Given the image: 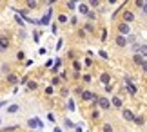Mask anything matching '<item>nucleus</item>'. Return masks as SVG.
Returning <instances> with one entry per match:
<instances>
[{"instance_id": "1", "label": "nucleus", "mask_w": 147, "mask_h": 132, "mask_svg": "<svg viewBox=\"0 0 147 132\" xmlns=\"http://www.w3.org/2000/svg\"><path fill=\"white\" fill-rule=\"evenodd\" d=\"M96 103L100 105V109H104V111H107V109H111V100H107V98H96Z\"/></svg>"}, {"instance_id": "2", "label": "nucleus", "mask_w": 147, "mask_h": 132, "mask_svg": "<svg viewBox=\"0 0 147 132\" xmlns=\"http://www.w3.org/2000/svg\"><path fill=\"white\" fill-rule=\"evenodd\" d=\"M118 33L122 34V36H127L129 33H131V27H129V24H118Z\"/></svg>"}, {"instance_id": "3", "label": "nucleus", "mask_w": 147, "mask_h": 132, "mask_svg": "<svg viewBox=\"0 0 147 132\" xmlns=\"http://www.w3.org/2000/svg\"><path fill=\"white\" fill-rule=\"evenodd\" d=\"M5 82H7L9 85H16V83L20 82V80H18V76H16L15 72H9L7 76H5Z\"/></svg>"}, {"instance_id": "4", "label": "nucleus", "mask_w": 147, "mask_h": 132, "mask_svg": "<svg viewBox=\"0 0 147 132\" xmlns=\"http://www.w3.org/2000/svg\"><path fill=\"white\" fill-rule=\"evenodd\" d=\"M9 45H11V42L7 36H0V51H7Z\"/></svg>"}, {"instance_id": "5", "label": "nucleus", "mask_w": 147, "mask_h": 132, "mask_svg": "<svg viewBox=\"0 0 147 132\" xmlns=\"http://www.w3.org/2000/svg\"><path fill=\"white\" fill-rule=\"evenodd\" d=\"M82 100L84 101H91V100H94V98H96V96H94L93 92H91V90H82Z\"/></svg>"}, {"instance_id": "6", "label": "nucleus", "mask_w": 147, "mask_h": 132, "mask_svg": "<svg viewBox=\"0 0 147 132\" xmlns=\"http://www.w3.org/2000/svg\"><path fill=\"white\" fill-rule=\"evenodd\" d=\"M27 125H29V127L31 129H42V121H40V119H38V118H31L29 119V121H27Z\"/></svg>"}, {"instance_id": "7", "label": "nucleus", "mask_w": 147, "mask_h": 132, "mask_svg": "<svg viewBox=\"0 0 147 132\" xmlns=\"http://www.w3.org/2000/svg\"><path fill=\"white\" fill-rule=\"evenodd\" d=\"M123 16V24H131V22L134 20V15L131 13V11H125V13H122Z\"/></svg>"}, {"instance_id": "8", "label": "nucleus", "mask_w": 147, "mask_h": 132, "mask_svg": "<svg viewBox=\"0 0 147 132\" xmlns=\"http://www.w3.org/2000/svg\"><path fill=\"white\" fill-rule=\"evenodd\" d=\"M122 116H123L125 121H133V119H134V114L129 111V109H123V111H122Z\"/></svg>"}, {"instance_id": "9", "label": "nucleus", "mask_w": 147, "mask_h": 132, "mask_svg": "<svg viewBox=\"0 0 147 132\" xmlns=\"http://www.w3.org/2000/svg\"><path fill=\"white\" fill-rule=\"evenodd\" d=\"M129 42H127V36H122V34H118L116 36V45L118 47H125Z\"/></svg>"}, {"instance_id": "10", "label": "nucleus", "mask_w": 147, "mask_h": 132, "mask_svg": "<svg viewBox=\"0 0 147 132\" xmlns=\"http://www.w3.org/2000/svg\"><path fill=\"white\" fill-rule=\"evenodd\" d=\"M111 103H113V107H116V109H122V107H123V100L120 98V96H115Z\"/></svg>"}, {"instance_id": "11", "label": "nucleus", "mask_w": 147, "mask_h": 132, "mask_svg": "<svg viewBox=\"0 0 147 132\" xmlns=\"http://www.w3.org/2000/svg\"><path fill=\"white\" fill-rule=\"evenodd\" d=\"M100 82L107 85V83H111V74L109 72H102V76H100Z\"/></svg>"}, {"instance_id": "12", "label": "nucleus", "mask_w": 147, "mask_h": 132, "mask_svg": "<svg viewBox=\"0 0 147 132\" xmlns=\"http://www.w3.org/2000/svg\"><path fill=\"white\" fill-rule=\"evenodd\" d=\"M136 53H138L140 56H142V58H144V56H147V45H145V44H142V45H138Z\"/></svg>"}, {"instance_id": "13", "label": "nucleus", "mask_w": 147, "mask_h": 132, "mask_svg": "<svg viewBox=\"0 0 147 132\" xmlns=\"http://www.w3.org/2000/svg\"><path fill=\"white\" fill-rule=\"evenodd\" d=\"M78 11H80L82 15H87L89 13V5L87 4H80V5H78Z\"/></svg>"}, {"instance_id": "14", "label": "nucleus", "mask_w": 147, "mask_h": 132, "mask_svg": "<svg viewBox=\"0 0 147 132\" xmlns=\"http://www.w3.org/2000/svg\"><path fill=\"white\" fill-rule=\"evenodd\" d=\"M0 72H2V74H5V76H7V74L11 72V67H9V64H4L2 67H0Z\"/></svg>"}, {"instance_id": "15", "label": "nucleus", "mask_w": 147, "mask_h": 132, "mask_svg": "<svg viewBox=\"0 0 147 132\" xmlns=\"http://www.w3.org/2000/svg\"><path fill=\"white\" fill-rule=\"evenodd\" d=\"M27 89H29V90H36L38 89V83L35 82V80H31V82H27Z\"/></svg>"}, {"instance_id": "16", "label": "nucleus", "mask_w": 147, "mask_h": 132, "mask_svg": "<svg viewBox=\"0 0 147 132\" xmlns=\"http://www.w3.org/2000/svg\"><path fill=\"white\" fill-rule=\"evenodd\" d=\"M18 111H20L18 105H9L7 107V114H15V112H18Z\"/></svg>"}, {"instance_id": "17", "label": "nucleus", "mask_w": 147, "mask_h": 132, "mask_svg": "<svg viewBox=\"0 0 147 132\" xmlns=\"http://www.w3.org/2000/svg\"><path fill=\"white\" fill-rule=\"evenodd\" d=\"M26 5H27L29 9H36V7H38V2H35V0H27Z\"/></svg>"}, {"instance_id": "18", "label": "nucleus", "mask_w": 147, "mask_h": 132, "mask_svg": "<svg viewBox=\"0 0 147 132\" xmlns=\"http://www.w3.org/2000/svg\"><path fill=\"white\" fill-rule=\"evenodd\" d=\"M133 60H134V64H136V65H142V64H144V58H142L140 54H134Z\"/></svg>"}, {"instance_id": "19", "label": "nucleus", "mask_w": 147, "mask_h": 132, "mask_svg": "<svg viewBox=\"0 0 147 132\" xmlns=\"http://www.w3.org/2000/svg\"><path fill=\"white\" fill-rule=\"evenodd\" d=\"M49 16H51V13H46V16L40 20V24H44V25H47L49 24Z\"/></svg>"}, {"instance_id": "20", "label": "nucleus", "mask_w": 147, "mask_h": 132, "mask_svg": "<svg viewBox=\"0 0 147 132\" xmlns=\"http://www.w3.org/2000/svg\"><path fill=\"white\" fill-rule=\"evenodd\" d=\"M102 130H104V132H113V125L111 123H105L104 127H102Z\"/></svg>"}, {"instance_id": "21", "label": "nucleus", "mask_w": 147, "mask_h": 132, "mask_svg": "<svg viewBox=\"0 0 147 132\" xmlns=\"http://www.w3.org/2000/svg\"><path fill=\"white\" fill-rule=\"evenodd\" d=\"M127 89L131 94H136V87H134V83H127Z\"/></svg>"}, {"instance_id": "22", "label": "nucleus", "mask_w": 147, "mask_h": 132, "mask_svg": "<svg viewBox=\"0 0 147 132\" xmlns=\"http://www.w3.org/2000/svg\"><path fill=\"white\" fill-rule=\"evenodd\" d=\"M16 129H18L16 125H11V127H5V129H2V132H15Z\"/></svg>"}, {"instance_id": "23", "label": "nucleus", "mask_w": 147, "mask_h": 132, "mask_svg": "<svg viewBox=\"0 0 147 132\" xmlns=\"http://www.w3.org/2000/svg\"><path fill=\"white\" fill-rule=\"evenodd\" d=\"M133 121L136 123V125H144V118H142V116H134V119H133Z\"/></svg>"}, {"instance_id": "24", "label": "nucleus", "mask_w": 147, "mask_h": 132, "mask_svg": "<svg viewBox=\"0 0 147 132\" xmlns=\"http://www.w3.org/2000/svg\"><path fill=\"white\" fill-rule=\"evenodd\" d=\"M24 58H26V53H24V51H18V53H16V60H20V62H22Z\"/></svg>"}, {"instance_id": "25", "label": "nucleus", "mask_w": 147, "mask_h": 132, "mask_svg": "<svg viewBox=\"0 0 147 132\" xmlns=\"http://www.w3.org/2000/svg\"><path fill=\"white\" fill-rule=\"evenodd\" d=\"M84 27H86V31H87V33H93V31H94V27H93V24H91V22H89V24H86Z\"/></svg>"}, {"instance_id": "26", "label": "nucleus", "mask_w": 147, "mask_h": 132, "mask_svg": "<svg viewBox=\"0 0 147 132\" xmlns=\"http://www.w3.org/2000/svg\"><path fill=\"white\" fill-rule=\"evenodd\" d=\"M58 22H60V24H65V22H67V15H60L58 16Z\"/></svg>"}, {"instance_id": "27", "label": "nucleus", "mask_w": 147, "mask_h": 132, "mask_svg": "<svg viewBox=\"0 0 147 132\" xmlns=\"http://www.w3.org/2000/svg\"><path fill=\"white\" fill-rule=\"evenodd\" d=\"M87 18L89 20H94V18H96V13H94V11H89V13H87Z\"/></svg>"}, {"instance_id": "28", "label": "nucleus", "mask_w": 147, "mask_h": 132, "mask_svg": "<svg viewBox=\"0 0 147 132\" xmlns=\"http://www.w3.org/2000/svg\"><path fill=\"white\" fill-rule=\"evenodd\" d=\"M91 116H93V119H98V118L102 116V114H100V111H93V114H91Z\"/></svg>"}, {"instance_id": "29", "label": "nucleus", "mask_w": 147, "mask_h": 132, "mask_svg": "<svg viewBox=\"0 0 147 132\" xmlns=\"http://www.w3.org/2000/svg\"><path fill=\"white\" fill-rule=\"evenodd\" d=\"M58 83H60V78H56V76H55L53 80H51V85H53V87H55V85H58Z\"/></svg>"}, {"instance_id": "30", "label": "nucleus", "mask_w": 147, "mask_h": 132, "mask_svg": "<svg viewBox=\"0 0 147 132\" xmlns=\"http://www.w3.org/2000/svg\"><path fill=\"white\" fill-rule=\"evenodd\" d=\"M67 107H69V111H75V103H73V100L67 101Z\"/></svg>"}, {"instance_id": "31", "label": "nucleus", "mask_w": 147, "mask_h": 132, "mask_svg": "<svg viewBox=\"0 0 147 132\" xmlns=\"http://www.w3.org/2000/svg\"><path fill=\"white\" fill-rule=\"evenodd\" d=\"M67 7H69V9L73 11V9H75V7H76V4H75V2H67Z\"/></svg>"}, {"instance_id": "32", "label": "nucleus", "mask_w": 147, "mask_h": 132, "mask_svg": "<svg viewBox=\"0 0 147 132\" xmlns=\"http://www.w3.org/2000/svg\"><path fill=\"white\" fill-rule=\"evenodd\" d=\"M84 82L89 83V82H91V76H89V74H84Z\"/></svg>"}, {"instance_id": "33", "label": "nucleus", "mask_w": 147, "mask_h": 132, "mask_svg": "<svg viewBox=\"0 0 147 132\" xmlns=\"http://www.w3.org/2000/svg\"><path fill=\"white\" fill-rule=\"evenodd\" d=\"M65 127H75V125H73L71 119H67V118H65Z\"/></svg>"}, {"instance_id": "34", "label": "nucleus", "mask_w": 147, "mask_h": 132, "mask_svg": "<svg viewBox=\"0 0 147 132\" xmlns=\"http://www.w3.org/2000/svg\"><path fill=\"white\" fill-rule=\"evenodd\" d=\"M89 5H93V7H98V0H91Z\"/></svg>"}, {"instance_id": "35", "label": "nucleus", "mask_w": 147, "mask_h": 132, "mask_svg": "<svg viewBox=\"0 0 147 132\" xmlns=\"http://www.w3.org/2000/svg\"><path fill=\"white\" fill-rule=\"evenodd\" d=\"M111 90H113V85L107 83V85H105V92H111Z\"/></svg>"}, {"instance_id": "36", "label": "nucleus", "mask_w": 147, "mask_h": 132, "mask_svg": "<svg viewBox=\"0 0 147 132\" xmlns=\"http://www.w3.org/2000/svg\"><path fill=\"white\" fill-rule=\"evenodd\" d=\"M140 67H142V71H144V72H147V62H145V60H144V64L140 65Z\"/></svg>"}, {"instance_id": "37", "label": "nucleus", "mask_w": 147, "mask_h": 132, "mask_svg": "<svg viewBox=\"0 0 147 132\" xmlns=\"http://www.w3.org/2000/svg\"><path fill=\"white\" fill-rule=\"evenodd\" d=\"M142 13L147 15V2H144V5H142Z\"/></svg>"}, {"instance_id": "38", "label": "nucleus", "mask_w": 147, "mask_h": 132, "mask_svg": "<svg viewBox=\"0 0 147 132\" xmlns=\"http://www.w3.org/2000/svg\"><path fill=\"white\" fill-rule=\"evenodd\" d=\"M33 36H35V42H38V40H40V34H38L36 31H35V33H33Z\"/></svg>"}, {"instance_id": "39", "label": "nucleus", "mask_w": 147, "mask_h": 132, "mask_svg": "<svg viewBox=\"0 0 147 132\" xmlns=\"http://www.w3.org/2000/svg\"><path fill=\"white\" fill-rule=\"evenodd\" d=\"M100 56H102V58H107V53H105V51H100V53H98Z\"/></svg>"}, {"instance_id": "40", "label": "nucleus", "mask_w": 147, "mask_h": 132, "mask_svg": "<svg viewBox=\"0 0 147 132\" xmlns=\"http://www.w3.org/2000/svg\"><path fill=\"white\" fill-rule=\"evenodd\" d=\"M46 94H53V87H47L46 89Z\"/></svg>"}, {"instance_id": "41", "label": "nucleus", "mask_w": 147, "mask_h": 132, "mask_svg": "<svg viewBox=\"0 0 147 132\" xmlns=\"http://www.w3.org/2000/svg\"><path fill=\"white\" fill-rule=\"evenodd\" d=\"M5 105V101H0V107H4Z\"/></svg>"}, {"instance_id": "42", "label": "nucleus", "mask_w": 147, "mask_h": 132, "mask_svg": "<svg viewBox=\"0 0 147 132\" xmlns=\"http://www.w3.org/2000/svg\"><path fill=\"white\" fill-rule=\"evenodd\" d=\"M55 132H62V130H60V129H55Z\"/></svg>"}, {"instance_id": "43", "label": "nucleus", "mask_w": 147, "mask_h": 132, "mask_svg": "<svg viewBox=\"0 0 147 132\" xmlns=\"http://www.w3.org/2000/svg\"><path fill=\"white\" fill-rule=\"evenodd\" d=\"M0 125H2V119H0Z\"/></svg>"}, {"instance_id": "44", "label": "nucleus", "mask_w": 147, "mask_h": 132, "mask_svg": "<svg viewBox=\"0 0 147 132\" xmlns=\"http://www.w3.org/2000/svg\"><path fill=\"white\" fill-rule=\"evenodd\" d=\"M0 76H2V72H0Z\"/></svg>"}, {"instance_id": "45", "label": "nucleus", "mask_w": 147, "mask_h": 132, "mask_svg": "<svg viewBox=\"0 0 147 132\" xmlns=\"http://www.w3.org/2000/svg\"><path fill=\"white\" fill-rule=\"evenodd\" d=\"M123 132H125V130H123Z\"/></svg>"}]
</instances>
